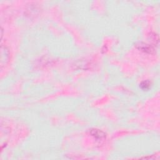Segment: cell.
<instances>
[{
	"label": "cell",
	"mask_w": 160,
	"mask_h": 160,
	"mask_svg": "<svg viewBox=\"0 0 160 160\" xmlns=\"http://www.w3.org/2000/svg\"><path fill=\"white\" fill-rule=\"evenodd\" d=\"M90 135L94 137L96 140L98 141H102L106 139V135L105 133L98 129H92L90 131Z\"/></svg>",
	"instance_id": "cell-1"
},
{
	"label": "cell",
	"mask_w": 160,
	"mask_h": 160,
	"mask_svg": "<svg viewBox=\"0 0 160 160\" xmlns=\"http://www.w3.org/2000/svg\"><path fill=\"white\" fill-rule=\"evenodd\" d=\"M137 48L139 50L148 53H153L154 51V48L151 46L143 43H140L138 45H137Z\"/></svg>",
	"instance_id": "cell-2"
},
{
	"label": "cell",
	"mask_w": 160,
	"mask_h": 160,
	"mask_svg": "<svg viewBox=\"0 0 160 160\" xmlns=\"http://www.w3.org/2000/svg\"><path fill=\"white\" fill-rule=\"evenodd\" d=\"M150 85H151V83L149 81H145V82H143L141 83L140 87L142 90H148L150 88Z\"/></svg>",
	"instance_id": "cell-3"
}]
</instances>
